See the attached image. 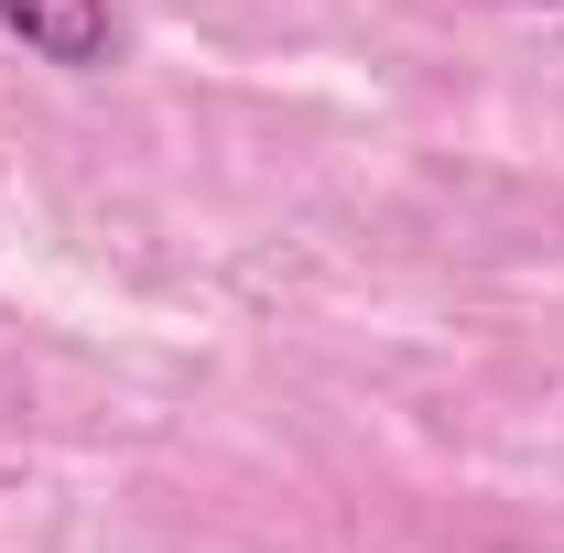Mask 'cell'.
<instances>
[{
	"mask_svg": "<svg viewBox=\"0 0 564 553\" xmlns=\"http://www.w3.org/2000/svg\"><path fill=\"white\" fill-rule=\"evenodd\" d=\"M0 33H11L22 55L66 66V76H98L120 55V11H109V0H0Z\"/></svg>",
	"mask_w": 564,
	"mask_h": 553,
	"instance_id": "obj_1",
	"label": "cell"
},
{
	"mask_svg": "<svg viewBox=\"0 0 564 553\" xmlns=\"http://www.w3.org/2000/svg\"><path fill=\"white\" fill-rule=\"evenodd\" d=\"M521 11H564V0H521Z\"/></svg>",
	"mask_w": 564,
	"mask_h": 553,
	"instance_id": "obj_2",
	"label": "cell"
}]
</instances>
